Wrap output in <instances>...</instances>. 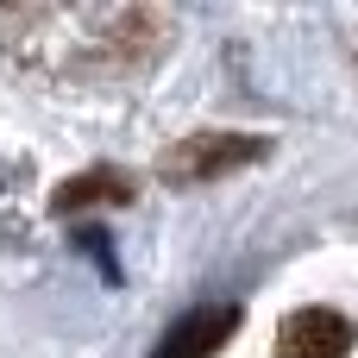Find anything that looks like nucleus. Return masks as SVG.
Wrapping results in <instances>:
<instances>
[{
    "label": "nucleus",
    "mask_w": 358,
    "mask_h": 358,
    "mask_svg": "<svg viewBox=\"0 0 358 358\" xmlns=\"http://www.w3.org/2000/svg\"><path fill=\"white\" fill-rule=\"evenodd\" d=\"M264 151H271V145L252 138V132H195V138L170 145L157 170H164V182H208V176H227V170L258 164Z\"/></svg>",
    "instance_id": "nucleus-1"
},
{
    "label": "nucleus",
    "mask_w": 358,
    "mask_h": 358,
    "mask_svg": "<svg viewBox=\"0 0 358 358\" xmlns=\"http://www.w3.org/2000/svg\"><path fill=\"white\" fill-rule=\"evenodd\" d=\"M352 352V321L334 308H296L277 334V358H346Z\"/></svg>",
    "instance_id": "nucleus-2"
},
{
    "label": "nucleus",
    "mask_w": 358,
    "mask_h": 358,
    "mask_svg": "<svg viewBox=\"0 0 358 358\" xmlns=\"http://www.w3.org/2000/svg\"><path fill=\"white\" fill-rule=\"evenodd\" d=\"M239 327V308H208V315H189L170 340H164V358H214Z\"/></svg>",
    "instance_id": "nucleus-3"
},
{
    "label": "nucleus",
    "mask_w": 358,
    "mask_h": 358,
    "mask_svg": "<svg viewBox=\"0 0 358 358\" xmlns=\"http://www.w3.org/2000/svg\"><path fill=\"white\" fill-rule=\"evenodd\" d=\"M107 201H132V176H126V170H88V176L57 182V195H50V208H57V214H76V208H107Z\"/></svg>",
    "instance_id": "nucleus-4"
}]
</instances>
